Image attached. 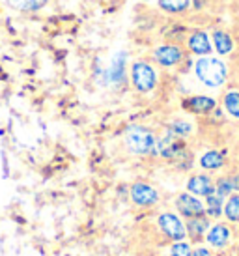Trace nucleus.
Masks as SVG:
<instances>
[{"mask_svg": "<svg viewBox=\"0 0 239 256\" xmlns=\"http://www.w3.org/2000/svg\"><path fill=\"white\" fill-rule=\"evenodd\" d=\"M194 73L202 84L210 86V88H218L224 84L226 77H228V68L218 58L202 56L198 58V62L194 64Z\"/></svg>", "mask_w": 239, "mask_h": 256, "instance_id": "1", "label": "nucleus"}, {"mask_svg": "<svg viewBox=\"0 0 239 256\" xmlns=\"http://www.w3.org/2000/svg\"><path fill=\"white\" fill-rule=\"evenodd\" d=\"M126 146L134 156H157V136L142 126H131L126 131Z\"/></svg>", "mask_w": 239, "mask_h": 256, "instance_id": "2", "label": "nucleus"}, {"mask_svg": "<svg viewBox=\"0 0 239 256\" xmlns=\"http://www.w3.org/2000/svg\"><path fill=\"white\" fill-rule=\"evenodd\" d=\"M131 80H133V86L138 92L148 94L157 86V73L148 62L138 60L131 66Z\"/></svg>", "mask_w": 239, "mask_h": 256, "instance_id": "3", "label": "nucleus"}, {"mask_svg": "<svg viewBox=\"0 0 239 256\" xmlns=\"http://www.w3.org/2000/svg\"><path fill=\"white\" fill-rule=\"evenodd\" d=\"M157 226L162 234L166 236L168 240H174V242H182L185 240V222L182 220V217L178 214H172V212H162L159 217H157Z\"/></svg>", "mask_w": 239, "mask_h": 256, "instance_id": "4", "label": "nucleus"}, {"mask_svg": "<svg viewBox=\"0 0 239 256\" xmlns=\"http://www.w3.org/2000/svg\"><path fill=\"white\" fill-rule=\"evenodd\" d=\"M129 196L133 200V204H136L138 208H152L159 204V191L146 182H136L131 185Z\"/></svg>", "mask_w": 239, "mask_h": 256, "instance_id": "5", "label": "nucleus"}, {"mask_svg": "<svg viewBox=\"0 0 239 256\" xmlns=\"http://www.w3.org/2000/svg\"><path fill=\"white\" fill-rule=\"evenodd\" d=\"M176 210L178 214L185 217V219H194V217H202L204 215V204L202 200L196 198L190 192H182L176 198Z\"/></svg>", "mask_w": 239, "mask_h": 256, "instance_id": "6", "label": "nucleus"}, {"mask_svg": "<svg viewBox=\"0 0 239 256\" xmlns=\"http://www.w3.org/2000/svg\"><path fill=\"white\" fill-rule=\"evenodd\" d=\"M206 242H208V245H210L211 249H217V250L226 249L230 245V242H232V230L224 222H215L208 230Z\"/></svg>", "mask_w": 239, "mask_h": 256, "instance_id": "7", "label": "nucleus"}, {"mask_svg": "<svg viewBox=\"0 0 239 256\" xmlns=\"http://www.w3.org/2000/svg\"><path fill=\"white\" fill-rule=\"evenodd\" d=\"M154 58L157 64L164 66V68H172L178 66L183 58V50L178 45H161L154 50Z\"/></svg>", "mask_w": 239, "mask_h": 256, "instance_id": "8", "label": "nucleus"}, {"mask_svg": "<svg viewBox=\"0 0 239 256\" xmlns=\"http://www.w3.org/2000/svg\"><path fill=\"white\" fill-rule=\"evenodd\" d=\"M187 191L194 196H210L215 192V182L206 174H194L187 180Z\"/></svg>", "mask_w": 239, "mask_h": 256, "instance_id": "9", "label": "nucleus"}, {"mask_svg": "<svg viewBox=\"0 0 239 256\" xmlns=\"http://www.w3.org/2000/svg\"><path fill=\"white\" fill-rule=\"evenodd\" d=\"M210 226H211L210 217L202 215V217L187 219V222H185V232H187V236H189L190 240L198 242V240H202V238H204V236L208 234Z\"/></svg>", "mask_w": 239, "mask_h": 256, "instance_id": "10", "label": "nucleus"}, {"mask_svg": "<svg viewBox=\"0 0 239 256\" xmlns=\"http://www.w3.org/2000/svg\"><path fill=\"white\" fill-rule=\"evenodd\" d=\"M189 49L202 58L206 54H210L213 47H211V42L206 32H194L192 36L189 38Z\"/></svg>", "mask_w": 239, "mask_h": 256, "instance_id": "11", "label": "nucleus"}, {"mask_svg": "<svg viewBox=\"0 0 239 256\" xmlns=\"http://www.w3.org/2000/svg\"><path fill=\"white\" fill-rule=\"evenodd\" d=\"M222 208H224V198L218 196L217 192H213L210 196H206L204 202V215L211 219H218L222 215Z\"/></svg>", "mask_w": 239, "mask_h": 256, "instance_id": "12", "label": "nucleus"}, {"mask_svg": "<svg viewBox=\"0 0 239 256\" xmlns=\"http://www.w3.org/2000/svg\"><path fill=\"white\" fill-rule=\"evenodd\" d=\"M215 100H211L208 96H194V98H190V100L185 101V107H189L192 112H211L213 108H215Z\"/></svg>", "mask_w": 239, "mask_h": 256, "instance_id": "13", "label": "nucleus"}, {"mask_svg": "<svg viewBox=\"0 0 239 256\" xmlns=\"http://www.w3.org/2000/svg\"><path fill=\"white\" fill-rule=\"evenodd\" d=\"M108 78L114 84H122L126 80V54L124 52H118L112 60V66L108 70Z\"/></svg>", "mask_w": 239, "mask_h": 256, "instance_id": "14", "label": "nucleus"}, {"mask_svg": "<svg viewBox=\"0 0 239 256\" xmlns=\"http://www.w3.org/2000/svg\"><path fill=\"white\" fill-rule=\"evenodd\" d=\"M198 163H200V166L204 170H217V168H220L224 164V157L217 150H210V152H206L204 156L200 157Z\"/></svg>", "mask_w": 239, "mask_h": 256, "instance_id": "15", "label": "nucleus"}, {"mask_svg": "<svg viewBox=\"0 0 239 256\" xmlns=\"http://www.w3.org/2000/svg\"><path fill=\"white\" fill-rule=\"evenodd\" d=\"M213 45H215V50H217L218 54H228L234 49L232 38L228 36L226 32H222V30H215L213 32Z\"/></svg>", "mask_w": 239, "mask_h": 256, "instance_id": "16", "label": "nucleus"}, {"mask_svg": "<svg viewBox=\"0 0 239 256\" xmlns=\"http://www.w3.org/2000/svg\"><path fill=\"white\" fill-rule=\"evenodd\" d=\"M222 215L230 222H239V192H234L228 196L224 208H222Z\"/></svg>", "mask_w": 239, "mask_h": 256, "instance_id": "17", "label": "nucleus"}, {"mask_svg": "<svg viewBox=\"0 0 239 256\" xmlns=\"http://www.w3.org/2000/svg\"><path fill=\"white\" fill-rule=\"evenodd\" d=\"M47 0H8V4L21 12H38L45 6Z\"/></svg>", "mask_w": 239, "mask_h": 256, "instance_id": "18", "label": "nucleus"}, {"mask_svg": "<svg viewBox=\"0 0 239 256\" xmlns=\"http://www.w3.org/2000/svg\"><path fill=\"white\" fill-rule=\"evenodd\" d=\"M189 4H190V0H159L161 10L168 12V14L185 12V10H189Z\"/></svg>", "mask_w": 239, "mask_h": 256, "instance_id": "19", "label": "nucleus"}, {"mask_svg": "<svg viewBox=\"0 0 239 256\" xmlns=\"http://www.w3.org/2000/svg\"><path fill=\"white\" fill-rule=\"evenodd\" d=\"M224 108L226 112L234 116V118H239V92L232 90L224 96Z\"/></svg>", "mask_w": 239, "mask_h": 256, "instance_id": "20", "label": "nucleus"}, {"mask_svg": "<svg viewBox=\"0 0 239 256\" xmlns=\"http://www.w3.org/2000/svg\"><path fill=\"white\" fill-rule=\"evenodd\" d=\"M215 192H217L218 196H222V198H228L230 194H234L232 176H226V178L217 180V184H215Z\"/></svg>", "mask_w": 239, "mask_h": 256, "instance_id": "21", "label": "nucleus"}, {"mask_svg": "<svg viewBox=\"0 0 239 256\" xmlns=\"http://www.w3.org/2000/svg\"><path fill=\"white\" fill-rule=\"evenodd\" d=\"M190 124L189 122H185V120H174L172 124L168 126V129L166 131H170L172 135H176V136H187L190 133Z\"/></svg>", "mask_w": 239, "mask_h": 256, "instance_id": "22", "label": "nucleus"}, {"mask_svg": "<svg viewBox=\"0 0 239 256\" xmlns=\"http://www.w3.org/2000/svg\"><path fill=\"white\" fill-rule=\"evenodd\" d=\"M170 256H192V249H190V243L182 240L176 242L170 247Z\"/></svg>", "mask_w": 239, "mask_h": 256, "instance_id": "23", "label": "nucleus"}, {"mask_svg": "<svg viewBox=\"0 0 239 256\" xmlns=\"http://www.w3.org/2000/svg\"><path fill=\"white\" fill-rule=\"evenodd\" d=\"M192 256H213V254H211V250L206 249V247H196V249H192Z\"/></svg>", "mask_w": 239, "mask_h": 256, "instance_id": "24", "label": "nucleus"}, {"mask_svg": "<svg viewBox=\"0 0 239 256\" xmlns=\"http://www.w3.org/2000/svg\"><path fill=\"white\" fill-rule=\"evenodd\" d=\"M234 182V192H239V176H232Z\"/></svg>", "mask_w": 239, "mask_h": 256, "instance_id": "25", "label": "nucleus"}, {"mask_svg": "<svg viewBox=\"0 0 239 256\" xmlns=\"http://www.w3.org/2000/svg\"><path fill=\"white\" fill-rule=\"evenodd\" d=\"M238 256H239V245H238Z\"/></svg>", "mask_w": 239, "mask_h": 256, "instance_id": "26", "label": "nucleus"}]
</instances>
